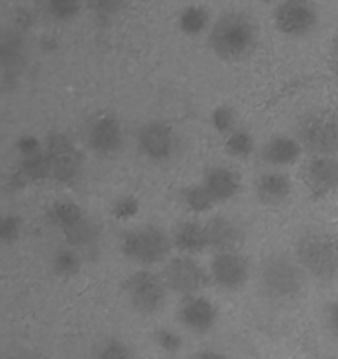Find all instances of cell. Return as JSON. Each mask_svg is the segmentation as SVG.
<instances>
[{"label":"cell","mask_w":338,"mask_h":359,"mask_svg":"<svg viewBox=\"0 0 338 359\" xmlns=\"http://www.w3.org/2000/svg\"><path fill=\"white\" fill-rule=\"evenodd\" d=\"M208 43L222 60H241L256 50L257 27L243 13H226L210 29Z\"/></svg>","instance_id":"obj_1"},{"label":"cell","mask_w":338,"mask_h":359,"mask_svg":"<svg viewBox=\"0 0 338 359\" xmlns=\"http://www.w3.org/2000/svg\"><path fill=\"white\" fill-rule=\"evenodd\" d=\"M296 261L316 280L330 282L338 277V236L310 229L298 238Z\"/></svg>","instance_id":"obj_2"},{"label":"cell","mask_w":338,"mask_h":359,"mask_svg":"<svg viewBox=\"0 0 338 359\" xmlns=\"http://www.w3.org/2000/svg\"><path fill=\"white\" fill-rule=\"evenodd\" d=\"M259 285L264 296L273 302H291L305 287V269L298 261L284 254H273L261 262Z\"/></svg>","instance_id":"obj_3"},{"label":"cell","mask_w":338,"mask_h":359,"mask_svg":"<svg viewBox=\"0 0 338 359\" xmlns=\"http://www.w3.org/2000/svg\"><path fill=\"white\" fill-rule=\"evenodd\" d=\"M173 248V240L157 226H141L126 231L120 238V250L129 261L141 266L165 262Z\"/></svg>","instance_id":"obj_4"},{"label":"cell","mask_w":338,"mask_h":359,"mask_svg":"<svg viewBox=\"0 0 338 359\" xmlns=\"http://www.w3.org/2000/svg\"><path fill=\"white\" fill-rule=\"evenodd\" d=\"M298 141L312 155L338 154V111L317 109L302 118L298 126Z\"/></svg>","instance_id":"obj_5"},{"label":"cell","mask_w":338,"mask_h":359,"mask_svg":"<svg viewBox=\"0 0 338 359\" xmlns=\"http://www.w3.org/2000/svg\"><path fill=\"white\" fill-rule=\"evenodd\" d=\"M168 285L161 275L150 269L134 271L126 280V296L129 305L143 316H154L164 309Z\"/></svg>","instance_id":"obj_6"},{"label":"cell","mask_w":338,"mask_h":359,"mask_svg":"<svg viewBox=\"0 0 338 359\" xmlns=\"http://www.w3.org/2000/svg\"><path fill=\"white\" fill-rule=\"evenodd\" d=\"M165 285L169 291L184 296L199 294L208 284V275L203 266L191 255H178V257L165 261L164 271H162Z\"/></svg>","instance_id":"obj_7"},{"label":"cell","mask_w":338,"mask_h":359,"mask_svg":"<svg viewBox=\"0 0 338 359\" xmlns=\"http://www.w3.org/2000/svg\"><path fill=\"white\" fill-rule=\"evenodd\" d=\"M44 155L50 165V176L62 184H71L81 171V154L64 134H51L44 143Z\"/></svg>","instance_id":"obj_8"},{"label":"cell","mask_w":338,"mask_h":359,"mask_svg":"<svg viewBox=\"0 0 338 359\" xmlns=\"http://www.w3.org/2000/svg\"><path fill=\"white\" fill-rule=\"evenodd\" d=\"M275 27L288 37H305L319 22L316 6L310 0H284L273 15Z\"/></svg>","instance_id":"obj_9"},{"label":"cell","mask_w":338,"mask_h":359,"mask_svg":"<svg viewBox=\"0 0 338 359\" xmlns=\"http://www.w3.org/2000/svg\"><path fill=\"white\" fill-rule=\"evenodd\" d=\"M137 150L154 162H165L178 151V134L165 122H148L137 130Z\"/></svg>","instance_id":"obj_10"},{"label":"cell","mask_w":338,"mask_h":359,"mask_svg":"<svg viewBox=\"0 0 338 359\" xmlns=\"http://www.w3.org/2000/svg\"><path fill=\"white\" fill-rule=\"evenodd\" d=\"M247 259L236 250L217 252L210 262V277L224 291H238L248 280Z\"/></svg>","instance_id":"obj_11"},{"label":"cell","mask_w":338,"mask_h":359,"mask_svg":"<svg viewBox=\"0 0 338 359\" xmlns=\"http://www.w3.org/2000/svg\"><path fill=\"white\" fill-rule=\"evenodd\" d=\"M178 320L191 333H208L217 323V306L199 294L187 296L178 306Z\"/></svg>","instance_id":"obj_12"},{"label":"cell","mask_w":338,"mask_h":359,"mask_svg":"<svg viewBox=\"0 0 338 359\" xmlns=\"http://www.w3.org/2000/svg\"><path fill=\"white\" fill-rule=\"evenodd\" d=\"M303 175L312 194L327 196L338 189V161L330 155H313Z\"/></svg>","instance_id":"obj_13"},{"label":"cell","mask_w":338,"mask_h":359,"mask_svg":"<svg viewBox=\"0 0 338 359\" xmlns=\"http://www.w3.org/2000/svg\"><path fill=\"white\" fill-rule=\"evenodd\" d=\"M87 140L88 147L97 155H102V157L115 155L123 143L122 123L113 115L99 116L88 129Z\"/></svg>","instance_id":"obj_14"},{"label":"cell","mask_w":338,"mask_h":359,"mask_svg":"<svg viewBox=\"0 0 338 359\" xmlns=\"http://www.w3.org/2000/svg\"><path fill=\"white\" fill-rule=\"evenodd\" d=\"M208 247L215 252L236 250L243 241V231L236 220L226 215H215L205 224Z\"/></svg>","instance_id":"obj_15"},{"label":"cell","mask_w":338,"mask_h":359,"mask_svg":"<svg viewBox=\"0 0 338 359\" xmlns=\"http://www.w3.org/2000/svg\"><path fill=\"white\" fill-rule=\"evenodd\" d=\"M203 185L215 203L233 199L240 191V176L226 165H212L205 171Z\"/></svg>","instance_id":"obj_16"},{"label":"cell","mask_w":338,"mask_h":359,"mask_svg":"<svg viewBox=\"0 0 338 359\" xmlns=\"http://www.w3.org/2000/svg\"><path fill=\"white\" fill-rule=\"evenodd\" d=\"M291 194V180L280 171H268L257 178L256 196L263 205L278 206Z\"/></svg>","instance_id":"obj_17"},{"label":"cell","mask_w":338,"mask_h":359,"mask_svg":"<svg viewBox=\"0 0 338 359\" xmlns=\"http://www.w3.org/2000/svg\"><path fill=\"white\" fill-rule=\"evenodd\" d=\"M171 240L173 247H177L185 255H194L205 248H210L205 224H199L198 220H184L178 224L173 229Z\"/></svg>","instance_id":"obj_18"},{"label":"cell","mask_w":338,"mask_h":359,"mask_svg":"<svg viewBox=\"0 0 338 359\" xmlns=\"http://www.w3.org/2000/svg\"><path fill=\"white\" fill-rule=\"evenodd\" d=\"M302 144L298 140H292L289 136H273L266 141L261 150V157L264 162L271 165H291L298 161L302 154Z\"/></svg>","instance_id":"obj_19"},{"label":"cell","mask_w":338,"mask_h":359,"mask_svg":"<svg viewBox=\"0 0 338 359\" xmlns=\"http://www.w3.org/2000/svg\"><path fill=\"white\" fill-rule=\"evenodd\" d=\"M64 234L65 241H67V247H72L78 252L92 250L97 245V241L101 240V227L85 215L78 224L65 229Z\"/></svg>","instance_id":"obj_20"},{"label":"cell","mask_w":338,"mask_h":359,"mask_svg":"<svg viewBox=\"0 0 338 359\" xmlns=\"http://www.w3.org/2000/svg\"><path fill=\"white\" fill-rule=\"evenodd\" d=\"M81 255L72 247L57 250L53 255V261H51V268H53L55 275L62 278L76 277L79 273V269H81Z\"/></svg>","instance_id":"obj_21"},{"label":"cell","mask_w":338,"mask_h":359,"mask_svg":"<svg viewBox=\"0 0 338 359\" xmlns=\"http://www.w3.org/2000/svg\"><path fill=\"white\" fill-rule=\"evenodd\" d=\"M48 217H50V222L53 224V226H57L58 229L65 231L69 229V227L74 226V224H78L79 220L85 217V213H83V210L79 208L76 203L58 201L51 206Z\"/></svg>","instance_id":"obj_22"},{"label":"cell","mask_w":338,"mask_h":359,"mask_svg":"<svg viewBox=\"0 0 338 359\" xmlns=\"http://www.w3.org/2000/svg\"><path fill=\"white\" fill-rule=\"evenodd\" d=\"M46 15L55 22H71L78 16L83 0H41Z\"/></svg>","instance_id":"obj_23"},{"label":"cell","mask_w":338,"mask_h":359,"mask_svg":"<svg viewBox=\"0 0 338 359\" xmlns=\"http://www.w3.org/2000/svg\"><path fill=\"white\" fill-rule=\"evenodd\" d=\"M208 20L206 9L199 8V6H191V8L184 9L180 20H178V25H180L182 32L187 36H198L208 27Z\"/></svg>","instance_id":"obj_24"},{"label":"cell","mask_w":338,"mask_h":359,"mask_svg":"<svg viewBox=\"0 0 338 359\" xmlns=\"http://www.w3.org/2000/svg\"><path fill=\"white\" fill-rule=\"evenodd\" d=\"M94 359H136L133 348L119 338H106L95 347Z\"/></svg>","instance_id":"obj_25"},{"label":"cell","mask_w":338,"mask_h":359,"mask_svg":"<svg viewBox=\"0 0 338 359\" xmlns=\"http://www.w3.org/2000/svg\"><path fill=\"white\" fill-rule=\"evenodd\" d=\"M182 198H184L185 206L196 213L206 212V210L212 208V205L215 203L203 184L201 185H198V184L189 185V187L182 192Z\"/></svg>","instance_id":"obj_26"},{"label":"cell","mask_w":338,"mask_h":359,"mask_svg":"<svg viewBox=\"0 0 338 359\" xmlns=\"http://www.w3.org/2000/svg\"><path fill=\"white\" fill-rule=\"evenodd\" d=\"M226 150L233 157L247 158L252 154V150H254V141H252V136L247 130L236 129L231 134H227Z\"/></svg>","instance_id":"obj_27"},{"label":"cell","mask_w":338,"mask_h":359,"mask_svg":"<svg viewBox=\"0 0 338 359\" xmlns=\"http://www.w3.org/2000/svg\"><path fill=\"white\" fill-rule=\"evenodd\" d=\"M83 2L97 16H113L122 11L129 0H83Z\"/></svg>","instance_id":"obj_28"},{"label":"cell","mask_w":338,"mask_h":359,"mask_svg":"<svg viewBox=\"0 0 338 359\" xmlns=\"http://www.w3.org/2000/svg\"><path fill=\"white\" fill-rule=\"evenodd\" d=\"M154 341L161 351L168 352V354H177L182 348V338L180 334L175 333L171 330H158L154 333Z\"/></svg>","instance_id":"obj_29"},{"label":"cell","mask_w":338,"mask_h":359,"mask_svg":"<svg viewBox=\"0 0 338 359\" xmlns=\"http://www.w3.org/2000/svg\"><path fill=\"white\" fill-rule=\"evenodd\" d=\"M234 122H236V116H234L233 109L231 108H226V106H222V108H217L215 111H213L212 115V123L213 127H215L219 133L222 134H231L234 129Z\"/></svg>","instance_id":"obj_30"},{"label":"cell","mask_w":338,"mask_h":359,"mask_svg":"<svg viewBox=\"0 0 338 359\" xmlns=\"http://www.w3.org/2000/svg\"><path fill=\"white\" fill-rule=\"evenodd\" d=\"M20 233H22V220L16 215H6L2 219V226H0V238L6 243L18 240Z\"/></svg>","instance_id":"obj_31"},{"label":"cell","mask_w":338,"mask_h":359,"mask_svg":"<svg viewBox=\"0 0 338 359\" xmlns=\"http://www.w3.org/2000/svg\"><path fill=\"white\" fill-rule=\"evenodd\" d=\"M111 212H113V215L116 217V219H123V220L130 219L133 215H136L137 201L134 198H130V196H129V198L119 199V201L113 205Z\"/></svg>","instance_id":"obj_32"},{"label":"cell","mask_w":338,"mask_h":359,"mask_svg":"<svg viewBox=\"0 0 338 359\" xmlns=\"http://www.w3.org/2000/svg\"><path fill=\"white\" fill-rule=\"evenodd\" d=\"M324 326L327 333L338 340V302L327 303L324 309Z\"/></svg>","instance_id":"obj_33"},{"label":"cell","mask_w":338,"mask_h":359,"mask_svg":"<svg viewBox=\"0 0 338 359\" xmlns=\"http://www.w3.org/2000/svg\"><path fill=\"white\" fill-rule=\"evenodd\" d=\"M18 150L20 154H22V157H29V155L43 151V148H41L39 140H36L34 136H23L22 140L18 141Z\"/></svg>","instance_id":"obj_34"},{"label":"cell","mask_w":338,"mask_h":359,"mask_svg":"<svg viewBox=\"0 0 338 359\" xmlns=\"http://www.w3.org/2000/svg\"><path fill=\"white\" fill-rule=\"evenodd\" d=\"M191 359H227L226 355L217 351H199Z\"/></svg>","instance_id":"obj_35"},{"label":"cell","mask_w":338,"mask_h":359,"mask_svg":"<svg viewBox=\"0 0 338 359\" xmlns=\"http://www.w3.org/2000/svg\"><path fill=\"white\" fill-rule=\"evenodd\" d=\"M11 359H34V358H30V355H15V358Z\"/></svg>","instance_id":"obj_36"},{"label":"cell","mask_w":338,"mask_h":359,"mask_svg":"<svg viewBox=\"0 0 338 359\" xmlns=\"http://www.w3.org/2000/svg\"><path fill=\"white\" fill-rule=\"evenodd\" d=\"M261 2H264V4H270V2H273V0H261Z\"/></svg>","instance_id":"obj_37"}]
</instances>
